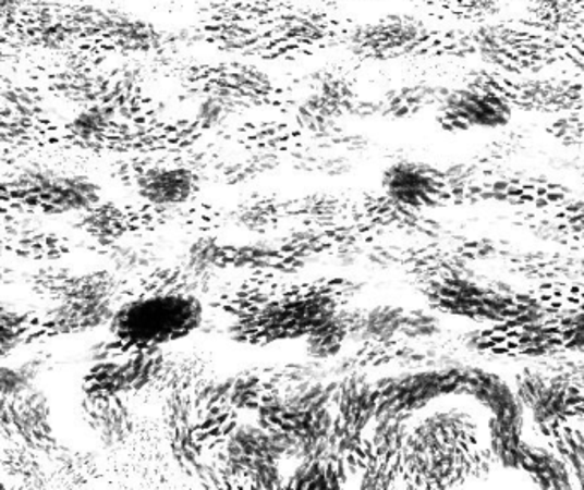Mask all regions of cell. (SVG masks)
Masks as SVG:
<instances>
[{
    "mask_svg": "<svg viewBox=\"0 0 584 490\" xmlns=\"http://www.w3.org/2000/svg\"><path fill=\"white\" fill-rule=\"evenodd\" d=\"M445 29L435 28L414 14H385L378 20L357 23L349 36L352 56L364 62L438 57Z\"/></svg>",
    "mask_w": 584,
    "mask_h": 490,
    "instance_id": "277c9868",
    "label": "cell"
},
{
    "mask_svg": "<svg viewBox=\"0 0 584 490\" xmlns=\"http://www.w3.org/2000/svg\"><path fill=\"white\" fill-rule=\"evenodd\" d=\"M441 171L418 161H397L381 176L385 194L403 207H427L441 195Z\"/></svg>",
    "mask_w": 584,
    "mask_h": 490,
    "instance_id": "52a82bcc",
    "label": "cell"
},
{
    "mask_svg": "<svg viewBox=\"0 0 584 490\" xmlns=\"http://www.w3.org/2000/svg\"><path fill=\"white\" fill-rule=\"evenodd\" d=\"M520 468H525L533 480L545 489H569V471L564 463L553 455L552 451L532 448L523 444Z\"/></svg>",
    "mask_w": 584,
    "mask_h": 490,
    "instance_id": "9c48e42d",
    "label": "cell"
},
{
    "mask_svg": "<svg viewBox=\"0 0 584 490\" xmlns=\"http://www.w3.org/2000/svg\"><path fill=\"white\" fill-rule=\"evenodd\" d=\"M204 311L195 297L150 296L126 303L111 317V332L122 344L137 348L185 339L200 327Z\"/></svg>",
    "mask_w": 584,
    "mask_h": 490,
    "instance_id": "3957f363",
    "label": "cell"
},
{
    "mask_svg": "<svg viewBox=\"0 0 584 490\" xmlns=\"http://www.w3.org/2000/svg\"><path fill=\"white\" fill-rule=\"evenodd\" d=\"M135 188L150 206H182L197 194L198 174L185 164H155L138 174Z\"/></svg>",
    "mask_w": 584,
    "mask_h": 490,
    "instance_id": "ba28073f",
    "label": "cell"
},
{
    "mask_svg": "<svg viewBox=\"0 0 584 490\" xmlns=\"http://www.w3.org/2000/svg\"><path fill=\"white\" fill-rule=\"evenodd\" d=\"M20 404L14 408V426L17 431L24 436H41V429L47 426L48 408L45 405V399L38 393L24 392L20 393Z\"/></svg>",
    "mask_w": 584,
    "mask_h": 490,
    "instance_id": "4fadbf2b",
    "label": "cell"
},
{
    "mask_svg": "<svg viewBox=\"0 0 584 490\" xmlns=\"http://www.w3.org/2000/svg\"><path fill=\"white\" fill-rule=\"evenodd\" d=\"M511 119L510 99L480 81L451 89L439 101V122L451 131H494L506 127Z\"/></svg>",
    "mask_w": 584,
    "mask_h": 490,
    "instance_id": "5b68a950",
    "label": "cell"
},
{
    "mask_svg": "<svg viewBox=\"0 0 584 490\" xmlns=\"http://www.w3.org/2000/svg\"><path fill=\"white\" fill-rule=\"evenodd\" d=\"M324 8L327 9H337L340 5L345 4V2H352V0H318Z\"/></svg>",
    "mask_w": 584,
    "mask_h": 490,
    "instance_id": "ffe728a7",
    "label": "cell"
},
{
    "mask_svg": "<svg viewBox=\"0 0 584 490\" xmlns=\"http://www.w3.org/2000/svg\"><path fill=\"white\" fill-rule=\"evenodd\" d=\"M4 487H5V483L2 482V480H0V489H4Z\"/></svg>",
    "mask_w": 584,
    "mask_h": 490,
    "instance_id": "44dd1931",
    "label": "cell"
},
{
    "mask_svg": "<svg viewBox=\"0 0 584 490\" xmlns=\"http://www.w3.org/2000/svg\"><path fill=\"white\" fill-rule=\"evenodd\" d=\"M115 110L104 105L84 108L72 119L71 127L81 139H96L113 123Z\"/></svg>",
    "mask_w": 584,
    "mask_h": 490,
    "instance_id": "5bb4252c",
    "label": "cell"
},
{
    "mask_svg": "<svg viewBox=\"0 0 584 490\" xmlns=\"http://www.w3.org/2000/svg\"><path fill=\"white\" fill-rule=\"evenodd\" d=\"M445 93L447 91L441 87L430 86V84H411L387 95V98L379 103V110L399 117L407 115L433 101H441Z\"/></svg>",
    "mask_w": 584,
    "mask_h": 490,
    "instance_id": "30bf717a",
    "label": "cell"
},
{
    "mask_svg": "<svg viewBox=\"0 0 584 490\" xmlns=\"http://www.w3.org/2000/svg\"><path fill=\"white\" fill-rule=\"evenodd\" d=\"M403 332L411 336H427L438 330V320L435 317H429L426 313H412L409 317H403Z\"/></svg>",
    "mask_w": 584,
    "mask_h": 490,
    "instance_id": "2e32d148",
    "label": "cell"
},
{
    "mask_svg": "<svg viewBox=\"0 0 584 490\" xmlns=\"http://www.w3.org/2000/svg\"><path fill=\"white\" fill-rule=\"evenodd\" d=\"M573 402V392L562 384L544 387L540 395L532 405L533 417L540 426H556L568 414L569 405Z\"/></svg>",
    "mask_w": 584,
    "mask_h": 490,
    "instance_id": "8fae6325",
    "label": "cell"
},
{
    "mask_svg": "<svg viewBox=\"0 0 584 490\" xmlns=\"http://www.w3.org/2000/svg\"><path fill=\"white\" fill-rule=\"evenodd\" d=\"M349 333V323L336 315L318 324L308 333V351L315 357H332L344 344Z\"/></svg>",
    "mask_w": 584,
    "mask_h": 490,
    "instance_id": "7c38bea8",
    "label": "cell"
},
{
    "mask_svg": "<svg viewBox=\"0 0 584 490\" xmlns=\"http://www.w3.org/2000/svg\"><path fill=\"white\" fill-rule=\"evenodd\" d=\"M12 341H14V333H12V330L0 324V356L5 354V352L12 347Z\"/></svg>",
    "mask_w": 584,
    "mask_h": 490,
    "instance_id": "d6986e66",
    "label": "cell"
},
{
    "mask_svg": "<svg viewBox=\"0 0 584 490\" xmlns=\"http://www.w3.org/2000/svg\"><path fill=\"white\" fill-rule=\"evenodd\" d=\"M16 186L24 197L53 210L89 209L99 200L98 185L81 174L35 168L21 173Z\"/></svg>",
    "mask_w": 584,
    "mask_h": 490,
    "instance_id": "8992f818",
    "label": "cell"
},
{
    "mask_svg": "<svg viewBox=\"0 0 584 490\" xmlns=\"http://www.w3.org/2000/svg\"><path fill=\"white\" fill-rule=\"evenodd\" d=\"M565 448L569 450L565 453H568L569 460L573 463L574 470L584 486V439L577 432H568Z\"/></svg>",
    "mask_w": 584,
    "mask_h": 490,
    "instance_id": "ac0fdd59",
    "label": "cell"
},
{
    "mask_svg": "<svg viewBox=\"0 0 584 490\" xmlns=\"http://www.w3.org/2000/svg\"><path fill=\"white\" fill-rule=\"evenodd\" d=\"M403 313L396 308H376L373 309L369 315L364 318L361 329L367 333V335L376 336H390L391 333L402 329Z\"/></svg>",
    "mask_w": 584,
    "mask_h": 490,
    "instance_id": "9a60e30c",
    "label": "cell"
},
{
    "mask_svg": "<svg viewBox=\"0 0 584 490\" xmlns=\"http://www.w3.org/2000/svg\"><path fill=\"white\" fill-rule=\"evenodd\" d=\"M28 388V378L12 368H0V396H17Z\"/></svg>",
    "mask_w": 584,
    "mask_h": 490,
    "instance_id": "e0dca14e",
    "label": "cell"
},
{
    "mask_svg": "<svg viewBox=\"0 0 584 490\" xmlns=\"http://www.w3.org/2000/svg\"><path fill=\"white\" fill-rule=\"evenodd\" d=\"M168 74L178 84L200 96H219L243 105H269L285 107L294 105L289 87L281 86L272 75L261 71L258 65L241 60H218V62H190V64L168 65Z\"/></svg>",
    "mask_w": 584,
    "mask_h": 490,
    "instance_id": "7a4b0ae2",
    "label": "cell"
},
{
    "mask_svg": "<svg viewBox=\"0 0 584 490\" xmlns=\"http://www.w3.org/2000/svg\"><path fill=\"white\" fill-rule=\"evenodd\" d=\"M355 26L318 0H204L183 36L240 59L296 62L345 47Z\"/></svg>",
    "mask_w": 584,
    "mask_h": 490,
    "instance_id": "6da1fadb",
    "label": "cell"
}]
</instances>
